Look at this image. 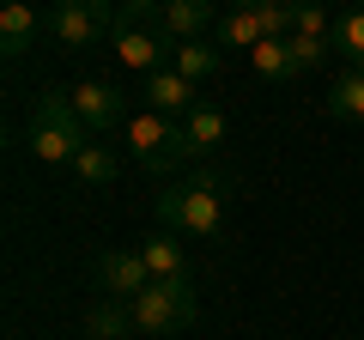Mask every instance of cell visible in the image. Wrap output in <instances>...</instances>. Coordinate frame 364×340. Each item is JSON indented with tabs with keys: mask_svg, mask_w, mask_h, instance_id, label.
I'll return each mask as SVG.
<instances>
[{
	"mask_svg": "<svg viewBox=\"0 0 364 340\" xmlns=\"http://www.w3.org/2000/svg\"><path fill=\"white\" fill-rule=\"evenodd\" d=\"M158 225L176 237H225V176L195 170L170 195H158Z\"/></svg>",
	"mask_w": 364,
	"mask_h": 340,
	"instance_id": "obj_1",
	"label": "cell"
},
{
	"mask_svg": "<svg viewBox=\"0 0 364 340\" xmlns=\"http://www.w3.org/2000/svg\"><path fill=\"white\" fill-rule=\"evenodd\" d=\"M79 146H91V128L79 122L73 92L43 85V92H37V110H31V152H37L43 164H73Z\"/></svg>",
	"mask_w": 364,
	"mask_h": 340,
	"instance_id": "obj_2",
	"label": "cell"
},
{
	"mask_svg": "<svg viewBox=\"0 0 364 340\" xmlns=\"http://www.w3.org/2000/svg\"><path fill=\"white\" fill-rule=\"evenodd\" d=\"M128 316H134V334L176 340L182 328H195V286L188 280H152L146 292L128 298Z\"/></svg>",
	"mask_w": 364,
	"mask_h": 340,
	"instance_id": "obj_3",
	"label": "cell"
},
{
	"mask_svg": "<svg viewBox=\"0 0 364 340\" xmlns=\"http://www.w3.org/2000/svg\"><path fill=\"white\" fill-rule=\"evenodd\" d=\"M122 134H128V152H134V164H146L152 176L176 170L182 158H195V152H188V134H182V122L158 116V110H134Z\"/></svg>",
	"mask_w": 364,
	"mask_h": 340,
	"instance_id": "obj_4",
	"label": "cell"
},
{
	"mask_svg": "<svg viewBox=\"0 0 364 340\" xmlns=\"http://www.w3.org/2000/svg\"><path fill=\"white\" fill-rule=\"evenodd\" d=\"M170 31L164 25H128V31H116V61L128 67V73H158V67H170Z\"/></svg>",
	"mask_w": 364,
	"mask_h": 340,
	"instance_id": "obj_5",
	"label": "cell"
},
{
	"mask_svg": "<svg viewBox=\"0 0 364 340\" xmlns=\"http://www.w3.org/2000/svg\"><path fill=\"white\" fill-rule=\"evenodd\" d=\"M146 286H152V267H146L140 249H104V255H97V292H104V298L128 304L134 292H146Z\"/></svg>",
	"mask_w": 364,
	"mask_h": 340,
	"instance_id": "obj_6",
	"label": "cell"
},
{
	"mask_svg": "<svg viewBox=\"0 0 364 340\" xmlns=\"http://www.w3.org/2000/svg\"><path fill=\"white\" fill-rule=\"evenodd\" d=\"M43 31H49L61 49H91V43L104 37V6H97V0H79V6H49Z\"/></svg>",
	"mask_w": 364,
	"mask_h": 340,
	"instance_id": "obj_7",
	"label": "cell"
},
{
	"mask_svg": "<svg viewBox=\"0 0 364 340\" xmlns=\"http://www.w3.org/2000/svg\"><path fill=\"white\" fill-rule=\"evenodd\" d=\"M73 110H79V122H85L91 134L128 128V104H122V92H116V85H104V79H85V85H73Z\"/></svg>",
	"mask_w": 364,
	"mask_h": 340,
	"instance_id": "obj_8",
	"label": "cell"
},
{
	"mask_svg": "<svg viewBox=\"0 0 364 340\" xmlns=\"http://www.w3.org/2000/svg\"><path fill=\"white\" fill-rule=\"evenodd\" d=\"M140 97H146V110H158V116H170V122H182L188 110L200 104V97H195V79H182L176 67L146 73V79H140Z\"/></svg>",
	"mask_w": 364,
	"mask_h": 340,
	"instance_id": "obj_9",
	"label": "cell"
},
{
	"mask_svg": "<svg viewBox=\"0 0 364 340\" xmlns=\"http://www.w3.org/2000/svg\"><path fill=\"white\" fill-rule=\"evenodd\" d=\"M182 134H188V152H195V158H213L225 140H231V116H225L219 104H207V97H200V104L182 116Z\"/></svg>",
	"mask_w": 364,
	"mask_h": 340,
	"instance_id": "obj_10",
	"label": "cell"
},
{
	"mask_svg": "<svg viewBox=\"0 0 364 340\" xmlns=\"http://www.w3.org/2000/svg\"><path fill=\"white\" fill-rule=\"evenodd\" d=\"M37 31H43V18H37L31 0H6V6H0V43H6V61H18V55L37 49Z\"/></svg>",
	"mask_w": 364,
	"mask_h": 340,
	"instance_id": "obj_11",
	"label": "cell"
},
{
	"mask_svg": "<svg viewBox=\"0 0 364 340\" xmlns=\"http://www.w3.org/2000/svg\"><path fill=\"white\" fill-rule=\"evenodd\" d=\"M213 25H219V6H213V0H164V31H170L176 43L207 37Z\"/></svg>",
	"mask_w": 364,
	"mask_h": 340,
	"instance_id": "obj_12",
	"label": "cell"
},
{
	"mask_svg": "<svg viewBox=\"0 0 364 340\" xmlns=\"http://www.w3.org/2000/svg\"><path fill=\"white\" fill-rule=\"evenodd\" d=\"M219 61H225V49H219V43H207V37L170 43V67H176L182 79H195V85H207V79L219 73Z\"/></svg>",
	"mask_w": 364,
	"mask_h": 340,
	"instance_id": "obj_13",
	"label": "cell"
},
{
	"mask_svg": "<svg viewBox=\"0 0 364 340\" xmlns=\"http://www.w3.org/2000/svg\"><path fill=\"white\" fill-rule=\"evenodd\" d=\"M67 170H73L85 188H109L122 176V152H116V146H104V140H91V146H79V158Z\"/></svg>",
	"mask_w": 364,
	"mask_h": 340,
	"instance_id": "obj_14",
	"label": "cell"
},
{
	"mask_svg": "<svg viewBox=\"0 0 364 340\" xmlns=\"http://www.w3.org/2000/svg\"><path fill=\"white\" fill-rule=\"evenodd\" d=\"M146 267H152V280H188V262H182V237L176 231H152L140 243Z\"/></svg>",
	"mask_w": 364,
	"mask_h": 340,
	"instance_id": "obj_15",
	"label": "cell"
},
{
	"mask_svg": "<svg viewBox=\"0 0 364 340\" xmlns=\"http://www.w3.org/2000/svg\"><path fill=\"white\" fill-rule=\"evenodd\" d=\"M85 334H91V340H128V334H134L128 304H122V298H97V304L85 310Z\"/></svg>",
	"mask_w": 364,
	"mask_h": 340,
	"instance_id": "obj_16",
	"label": "cell"
},
{
	"mask_svg": "<svg viewBox=\"0 0 364 340\" xmlns=\"http://www.w3.org/2000/svg\"><path fill=\"white\" fill-rule=\"evenodd\" d=\"M261 37H267L261 18H255V13H237V6H225L219 25H213V43H219V49H255Z\"/></svg>",
	"mask_w": 364,
	"mask_h": 340,
	"instance_id": "obj_17",
	"label": "cell"
},
{
	"mask_svg": "<svg viewBox=\"0 0 364 340\" xmlns=\"http://www.w3.org/2000/svg\"><path fill=\"white\" fill-rule=\"evenodd\" d=\"M328 116L334 122H364V73L346 67V73L328 85Z\"/></svg>",
	"mask_w": 364,
	"mask_h": 340,
	"instance_id": "obj_18",
	"label": "cell"
},
{
	"mask_svg": "<svg viewBox=\"0 0 364 340\" xmlns=\"http://www.w3.org/2000/svg\"><path fill=\"white\" fill-rule=\"evenodd\" d=\"M334 55H346V67L364 73V6H346L334 18Z\"/></svg>",
	"mask_w": 364,
	"mask_h": 340,
	"instance_id": "obj_19",
	"label": "cell"
},
{
	"mask_svg": "<svg viewBox=\"0 0 364 340\" xmlns=\"http://www.w3.org/2000/svg\"><path fill=\"white\" fill-rule=\"evenodd\" d=\"M249 61H255V73H261V79H291V73H298V61H291L286 37H261L255 49H249Z\"/></svg>",
	"mask_w": 364,
	"mask_h": 340,
	"instance_id": "obj_20",
	"label": "cell"
},
{
	"mask_svg": "<svg viewBox=\"0 0 364 340\" xmlns=\"http://www.w3.org/2000/svg\"><path fill=\"white\" fill-rule=\"evenodd\" d=\"M291 37H334V18H328L322 0H298L291 6Z\"/></svg>",
	"mask_w": 364,
	"mask_h": 340,
	"instance_id": "obj_21",
	"label": "cell"
},
{
	"mask_svg": "<svg viewBox=\"0 0 364 340\" xmlns=\"http://www.w3.org/2000/svg\"><path fill=\"white\" fill-rule=\"evenodd\" d=\"M291 61H298V73H310V67L328 61V49H334V37H286Z\"/></svg>",
	"mask_w": 364,
	"mask_h": 340,
	"instance_id": "obj_22",
	"label": "cell"
},
{
	"mask_svg": "<svg viewBox=\"0 0 364 340\" xmlns=\"http://www.w3.org/2000/svg\"><path fill=\"white\" fill-rule=\"evenodd\" d=\"M128 25H164V0H122L116 31H128Z\"/></svg>",
	"mask_w": 364,
	"mask_h": 340,
	"instance_id": "obj_23",
	"label": "cell"
},
{
	"mask_svg": "<svg viewBox=\"0 0 364 340\" xmlns=\"http://www.w3.org/2000/svg\"><path fill=\"white\" fill-rule=\"evenodd\" d=\"M291 6H298V0H261L255 6L261 31H267V37H291Z\"/></svg>",
	"mask_w": 364,
	"mask_h": 340,
	"instance_id": "obj_24",
	"label": "cell"
},
{
	"mask_svg": "<svg viewBox=\"0 0 364 340\" xmlns=\"http://www.w3.org/2000/svg\"><path fill=\"white\" fill-rule=\"evenodd\" d=\"M231 6H237V13H255V6H261V0H231Z\"/></svg>",
	"mask_w": 364,
	"mask_h": 340,
	"instance_id": "obj_25",
	"label": "cell"
},
{
	"mask_svg": "<svg viewBox=\"0 0 364 340\" xmlns=\"http://www.w3.org/2000/svg\"><path fill=\"white\" fill-rule=\"evenodd\" d=\"M49 6H79V0H49Z\"/></svg>",
	"mask_w": 364,
	"mask_h": 340,
	"instance_id": "obj_26",
	"label": "cell"
},
{
	"mask_svg": "<svg viewBox=\"0 0 364 340\" xmlns=\"http://www.w3.org/2000/svg\"><path fill=\"white\" fill-rule=\"evenodd\" d=\"M97 6H109V0H97Z\"/></svg>",
	"mask_w": 364,
	"mask_h": 340,
	"instance_id": "obj_27",
	"label": "cell"
}]
</instances>
